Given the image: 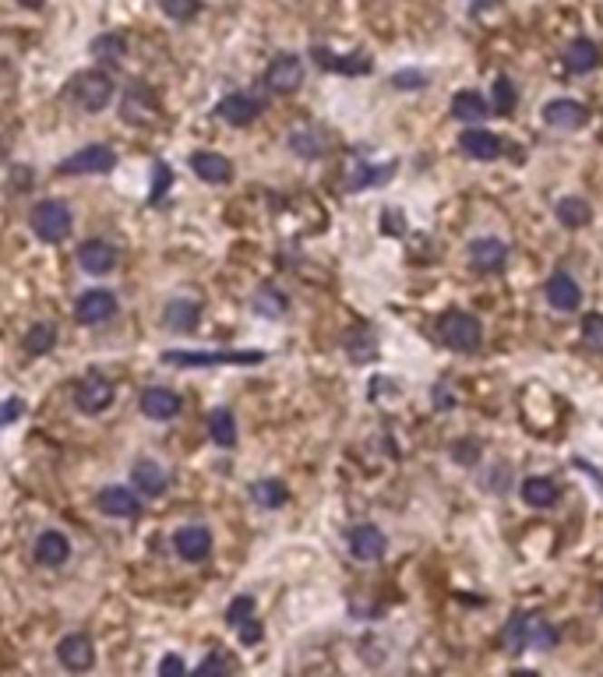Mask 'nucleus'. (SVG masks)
Segmentation results:
<instances>
[{
	"label": "nucleus",
	"instance_id": "nucleus-6",
	"mask_svg": "<svg viewBox=\"0 0 603 677\" xmlns=\"http://www.w3.org/2000/svg\"><path fill=\"white\" fill-rule=\"evenodd\" d=\"M113 96V82L102 74V71H85L74 78V102L85 110V113H99Z\"/></svg>",
	"mask_w": 603,
	"mask_h": 677
},
{
	"label": "nucleus",
	"instance_id": "nucleus-16",
	"mask_svg": "<svg viewBox=\"0 0 603 677\" xmlns=\"http://www.w3.org/2000/svg\"><path fill=\"white\" fill-rule=\"evenodd\" d=\"M78 265H82L89 276H106V272H113V265H117V247L106 244V240H85V244L78 247Z\"/></svg>",
	"mask_w": 603,
	"mask_h": 677
},
{
	"label": "nucleus",
	"instance_id": "nucleus-12",
	"mask_svg": "<svg viewBox=\"0 0 603 677\" xmlns=\"http://www.w3.org/2000/svg\"><path fill=\"white\" fill-rule=\"evenodd\" d=\"M173 547H177V554L184 561L198 565V561H205L212 554V529H205V526H184V529L173 533Z\"/></svg>",
	"mask_w": 603,
	"mask_h": 677
},
{
	"label": "nucleus",
	"instance_id": "nucleus-40",
	"mask_svg": "<svg viewBox=\"0 0 603 677\" xmlns=\"http://www.w3.org/2000/svg\"><path fill=\"white\" fill-rule=\"evenodd\" d=\"M251 614H254V596H237V600L226 607V624L237 628V624H244Z\"/></svg>",
	"mask_w": 603,
	"mask_h": 677
},
{
	"label": "nucleus",
	"instance_id": "nucleus-1",
	"mask_svg": "<svg viewBox=\"0 0 603 677\" xmlns=\"http://www.w3.org/2000/svg\"><path fill=\"white\" fill-rule=\"evenodd\" d=\"M501 645H505V653H526V649L543 653V649L558 645V632L540 614H511L505 632H501Z\"/></svg>",
	"mask_w": 603,
	"mask_h": 677
},
{
	"label": "nucleus",
	"instance_id": "nucleus-46",
	"mask_svg": "<svg viewBox=\"0 0 603 677\" xmlns=\"http://www.w3.org/2000/svg\"><path fill=\"white\" fill-rule=\"evenodd\" d=\"M476 459H480V451H476V441H459V445H455V462H466V466H473Z\"/></svg>",
	"mask_w": 603,
	"mask_h": 677
},
{
	"label": "nucleus",
	"instance_id": "nucleus-42",
	"mask_svg": "<svg viewBox=\"0 0 603 677\" xmlns=\"http://www.w3.org/2000/svg\"><path fill=\"white\" fill-rule=\"evenodd\" d=\"M173 184V173H170V166L166 162H159L156 166V184H152V201H162V191Z\"/></svg>",
	"mask_w": 603,
	"mask_h": 677
},
{
	"label": "nucleus",
	"instance_id": "nucleus-23",
	"mask_svg": "<svg viewBox=\"0 0 603 677\" xmlns=\"http://www.w3.org/2000/svg\"><path fill=\"white\" fill-rule=\"evenodd\" d=\"M565 67L571 74H589L600 67V46L593 39H575L565 46Z\"/></svg>",
	"mask_w": 603,
	"mask_h": 677
},
{
	"label": "nucleus",
	"instance_id": "nucleus-10",
	"mask_svg": "<svg viewBox=\"0 0 603 677\" xmlns=\"http://www.w3.org/2000/svg\"><path fill=\"white\" fill-rule=\"evenodd\" d=\"M346 540L353 557H360V561H378V557H384V550H388V537L381 533L378 526H371V522L353 526Z\"/></svg>",
	"mask_w": 603,
	"mask_h": 677
},
{
	"label": "nucleus",
	"instance_id": "nucleus-31",
	"mask_svg": "<svg viewBox=\"0 0 603 677\" xmlns=\"http://www.w3.org/2000/svg\"><path fill=\"white\" fill-rule=\"evenodd\" d=\"M209 434H212V441L219 445V449H233L237 445V420H233V413L229 410H212L209 413Z\"/></svg>",
	"mask_w": 603,
	"mask_h": 677
},
{
	"label": "nucleus",
	"instance_id": "nucleus-7",
	"mask_svg": "<svg viewBox=\"0 0 603 677\" xmlns=\"http://www.w3.org/2000/svg\"><path fill=\"white\" fill-rule=\"evenodd\" d=\"M265 85L272 92H297L304 85V61L293 53H279L272 64L265 67Z\"/></svg>",
	"mask_w": 603,
	"mask_h": 677
},
{
	"label": "nucleus",
	"instance_id": "nucleus-15",
	"mask_svg": "<svg viewBox=\"0 0 603 677\" xmlns=\"http://www.w3.org/2000/svg\"><path fill=\"white\" fill-rule=\"evenodd\" d=\"M543 293H547V300H550V307L554 311H579V304H582V290H579V283L571 279L569 272H554L550 279H547V286H543Z\"/></svg>",
	"mask_w": 603,
	"mask_h": 677
},
{
	"label": "nucleus",
	"instance_id": "nucleus-13",
	"mask_svg": "<svg viewBox=\"0 0 603 677\" xmlns=\"http://www.w3.org/2000/svg\"><path fill=\"white\" fill-rule=\"evenodd\" d=\"M216 113H219V121L233 124V128H248L261 113V99L248 96V92H229L226 99H219Z\"/></svg>",
	"mask_w": 603,
	"mask_h": 677
},
{
	"label": "nucleus",
	"instance_id": "nucleus-22",
	"mask_svg": "<svg viewBox=\"0 0 603 677\" xmlns=\"http://www.w3.org/2000/svg\"><path fill=\"white\" fill-rule=\"evenodd\" d=\"M190 169L205 180V184H229L233 180V162L219 156V152H194L190 156Z\"/></svg>",
	"mask_w": 603,
	"mask_h": 677
},
{
	"label": "nucleus",
	"instance_id": "nucleus-26",
	"mask_svg": "<svg viewBox=\"0 0 603 677\" xmlns=\"http://www.w3.org/2000/svg\"><path fill=\"white\" fill-rule=\"evenodd\" d=\"M452 117L462 124H480L483 117H491V106L480 92H455L452 96Z\"/></svg>",
	"mask_w": 603,
	"mask_h": 677
},
{
	"label": "nucleus",
	"instance_id": "nucleus-47",
	"mask_svg": "<svg viewBox=\"0 0 603 677\" xmlns=\"http://www.w3.org/2000/svg\"><path fill=\"white\" fill-rule=\"evenodd\" d=\"M188 667H184V660L180 656H162V663H159V674H184Z\"/></svg>",
	"mask_w": 603,
	"mask_h": 677
},
{
	"label": "nucleus",
	"instance_id": "nucleus-41",
	"mask_svg": "<svg viewBox=\"0 0 603 677\" xmlns=\"http://www.w3.org/2000/svg\"><path fill=\"white\" fill-rule=\"evenodd\" d=\"M226 671H233V663L226 656H219V653H212L209 660L198 663V674H226Z\"/></svg>",
	"mask_w": 603,
	"mask_h": 677
},
{
	"label": "nucleus",
	"instance_id": "nucleus-35",
	"mask_svg": "<svg viewBox=\"0 0 603 677\" xmlns=\"http://www.w3.org/2000/svg\"><path fill=\"white\" fill-rule=\"evenodd\" d=\"M515 99H519V92H515V85L508 82L505 74H501V78H494V85H491V113L508 117V113L515 110Z\"/></svg>",
	"mask_w": 603,
	"mask_h": 677
},
{
	"label": "nucleus",
	"instance_id": "nucleus-25",
	"mask_svg": "<svg viewBox=\"0 0 603 677\" xmlns=\"http://www.w3.org/2000/svg\"><path fill=\"white\" fill-rule=\"evenodd\" d=\"M462 152L470 156V160H480V162H487V160H498L501 156V138L498 134H491V131H466L462 138Z\"/></svg>",
	"mask_w": 603,
	"mask_h": 677
},
{
	"label": "nucleus",
	"instance_id": "nucleus-21",
	"mask_svg": "<svg viewBox=\"0 0 603 677\" xmlns=\"http://www.w3.org/2000/svg\"><path fill=\"white\" fill-rule=\"evenodd\" d=\"M159 113V102L149 89H131L121 102V117L127 124H152Z\"/></svg>",
	"mask_w": 603,
	"mask_h": 677
},
{
	"label": "nucleus",
	"instance_id": "nucleus-2",
	"mask_svg": "<svg viewBox=\"0 0 603 677\" xmlns=\"http://www.w3.org/2000/svg\"><path fill=\"white\" fill-rule=\"evenodd\" d=\"M438 339L455 353H473V350H480V339H483L480 318L466 314V311H444L438 318Z\"/></svg>",
	"mask_w": 603,
	"mask_h": 677
},
{
	"label": "nucleus",
	"instance_id": "nucleus-33",
	"mask_svg": "<svg viewBox=\"0 0 603 677\" xmlns=\"http://www.w3.org/2000/svg\"><path fill=\"white\" fill-rule=\"evenodd\" d=\"M53 346H57V324H50V322L32 324L29 335H25V353H29V356H46Z\"/></svg>",
	"mask_w": 603,
	"mask_h": 677
},
{
	"label": "nucleus",
	"instance_id": "nucleus-39",
	"mask_svg": "<svg viewBox=\"0 0 603 677\" xmlns=\"http://www.w3.org/2000/svg\"><path fill=\"white\" fill-rule=\"evenodd\" d=\"M198 0H162V11H166V18H173V22H190L194 15H198Z\"/></svg>",
	"mask_w": 603,
	"mask_h": 677
},
{
	"label": "nucleus",
	"instance_id": "nucleus-9",
	"mask_svg": "<svg viewBox=\"0 0 603 677\" xmlns=\"http://www.w3.org/2000/svg\"><path fill=\"white\" fill-rule=\"evenodd\" d=\"M586 121H589V110H586L582 102H575V99H550V102L543 106V124H547V128L579 131V128H586Z\"/></svg>",
	"mask_w": 603,
	"mask_h": 677
},
{
	"label": "nucleus",
	"instance_id": "nucleus-8",
	"mask_svg": "<svg viewBox=\"0 0 603 677\" xmlns=\"http://www.w3.org/2000/svg\"><path fill=\"white\" fill-rule=\"evenodd\" d=\"M57 660H61L67 671L82 674V671H92L95 663V645L85 632H74V635H63L61 645H57Z\"/></svg>",
	"mask_w": 603,
	"mask_h": 677
},
{
	"label": "nucleus",
	"instance_id": "nucleus-29",
	"mask_svg": "<svg viewBox=\"0 0 603 677\" xmlns=\"http://www.w3.org/2000/svg\"><path fill=\"white\" fill-rule=\"evenodd\" d=\"M554 216H558V223H561V226H569V229H579V226H586L589 219H593V208H589V201H586V198H579V194H569V198H561V201H558Z\"/></svg>",
	"mask_w": 603,
	"mask_h": 677
},
{
	"label": "nucleus",
	"instance_id": "nucleus-36",
	"mask_svg": "<svg viewBox=\"0 0 603 677\" xmlns=\"http://www.w3.org/2000/svg\"><path fill=\"white\" fill-rule=\"evenodd\" d=\"M254 311L265 314V318H279L286 311V296L279 290H272V286H265V290L254 293Z\"/></svg>",
	"mask_w": 603,
	"mask_h": 677
},
{
	"label": "nucleus",
	"instance_id": "nucleus-19",
	"mask_svg": "<svg viewBox=\"0 0 603 677\" xmlns=\"http://www.w3.org/2000/svg\"><path fill=\"white\" fill-rule=\"evenodd\" d=\"M95 505H99V512L110 518H131L138 516V498L127 490V487H102L99 490V498H95Z\"/></svg>",
	"mask_w": 603,
	"mask_h": 677
},
{
	"label": "nucleus",
	"instance_id": "nucleus-43",
	"mask_svg": "<svg viewBox=\"0 0 603 677\" xmlns=\"http://www.w3.org/2000/svg\"><path fill=\"white\" fill-rule=\"evenodd\" d=\"M392 85H399V89H423L427 78H423L420 71H399V74L392 78Z\"/></svg>",
	"mask_w": 603,
	"mask_h": 677
},
{
	"label": "nucleus",
	"instance_id": "nucleus-5",
	"mask_svg": "<svg viewBox=\"0 0 603 677\" xmlns=\"http://www.w3.org/2000/svg\"><path fill=\"white\" fill-rule=\"evenodd\" d=\"M113 166H117V152L110 145H85V149L71 152L61 162V173H67V177H78V173H110Z\"/></svg>",
	"mask_w": 603,
	"mask_h": 677
},
{
	"label": "nucleus",
	"instance_id": "nucleus-32",
	"mask_svg": "<svg viewBox=\"0 0 603 677\" xmlns=\"http://www.w3.org/2000/svg\"><path fill=\"white\" fill-rule=\"evenodd\" d=\"M92 57L102 61V64H117L127 57V43L121 33H102L92 39Z\"/></svg>",
	"mask_w": 603,
	"mask_h": 677
},
{
	"label": "nucleus",
	"instance_id": "nucleus-44",
	"mask_svg": "<svg viewBox=\"0 0 603 677\" xmlns=\"http://www.w3.org/2000/svg\"><path fill=\"white\" fill-rule=\"evenodd\" d=\"M237 632H240V643L244 645H254V643H261V624L254 621V614L244 621V624H237Z\"/></svg>",
	"mask_w": 603,
	"mask_h": 677
},
{
	"label": "nucleus",
	"instance_id": "nucleus-34",
	"mask_svg": "<svg viewBox=\"0 0 603 677\" xmlns=\"http://www.w3.org/2000/svg\"><path fill=\"white\" fill-rule=\"evenodd\" d=\"M251 498L254 505H261V508H283L286 498H289V490L283 487V480H258V484L251 487Z\"/></svg>",
	"mask_w": 603,
	"mask_h": 677
},
{
	"label": "nucleus",
	"instance_id": "nucleus-17",
	"mask_svg": "<svg viewBox=\"0 0 603 677\" xmlns=\"http://www.w3.org/2000/svg\"><path fill=\"white\" fill-rule=\"evenodd\" d=\"M166 363L177 367H212V363H254L261 360V353H188V350H170L162 353Z\"/></svg>",
	"mask_w": 603,
	"mask_h": 677
},
{
	"label": "nucleus",
	"instance_id": "nucleus-20",
	"mask_svg": "<svg viewBox=\"0 0 603 677\" xmlns=\"http://www.w3.org/2000/svg\"><path fill=\"white\" fill-rule=\"evenodd\" d=\"M35 561L39 565H46V568H61L63 561L71 557V540L63 537L61 529H46V533H39V540H35Z\"/></svg>",
	"mask_w": 603,
	"mask_h": 677
},
{
	"label": "nucleus",
	"instance_id": "nucleus-28",
	"mask_svg": "<svg viewBox=\"0 0 603 677\" xmlns=\"http://www.w3.org/2000/svg\"><path fill=\"white\" fill-rule=\"evenodd\" d=\"M315 61L325 71H339V74H367L371 71V57L364 53H346V57H336L328 50H315Z\"/></svg>",
	"mask_w": 603,
	"mask_h": 677
},
{
	"label": "nucleus",
	"instance_id": "nucleus-4",
	"mask_svg": "<svg viewBox=\"0 0 603 677\" xmlns=\"http://www.w3.org/2000/svg\"><path fill=\"white\" fill-rule=\"evenodd\" d=\"M110 402H113V382L102 378L99 371H89V374L74 385V406H78L82 413H89V417L110 410Z\"/></svg>",
	"mask_w": 603,
	"mask_h": 677
},
{
	"label": "nucleus",
	"instance_id": "nucleus-37",
	"mask_svg": "<svg viewBox=\"0 0 603 677\" xmlns=\"http://www.w3.org/2000/svg\"><path fill=\"white\" fill-rule=\"evenodd\" d=\"M289 149H293L297 156H304V160H317L325 145H321V138L311 134V131H293V134H289Z\"/></svg>",
	"mask_w": 603,
	"mask_h": 677
},
{
	"label": "nucleus",
	"instance_id": "nucleus-38",
	"mask_svg": "<svg viewBox=\"0 0 603 677\" xmlns=\"http://www.w3.org/2000/svg\"><path fill=\"white\" fill-rule=\"evenodd\" d=\"M582 343L593 353H603V314H586L582 318Z\"/></svg>",
	"mask_w": 603,
	"mask_h": 677
},
{
	"label": "nucleus",
	"instance_id": "nucleus-48",
	"mask_svg": "<svg viewBox=\"0 0 603 677\" xmlns=\"http://www.w3.org/2000/svg\"><path fill=\"white\" fill-rule=\"evenodd\" d=\"M18 4H22V7H39L43 0H18Z\"/></svg>",
	"mask_w": 603,
	"mask_h": 677
},
{
	"label": "nucleus",
	"instance_id": "nucleus-18",
	"mask_svg": "<svg viewBox=\"0 0 603 677\" xmlns=\"http://www.w3.org/2000/svg\"><path fill=\"white\" fill-rule=\"evenodd\" d=\"M138 406L149 420H170L180 413V395L173 388H145Z\"/></svg>",
	"mask_w": 603,
	"mask_h": 677
},
{
	"label": "nucleus",
	"instance_id": "nucleus-11",
	"mask_svg": "<svg viewBox=\"0 0 603 677\" xmlns=\"http://www.w3.org/2000/svg\"><path fill=\"white\" fill-rule=\"evenodd\" d=\"M113 311H117V296L106 290H89L78 296V304H74V318L82 324H102L113 318Z\"/></svg>",
	"mask_w": 603,
	"mask_h": 677
},
{
	"label": "nucleus",
	"instance_id": "nucleus-24",
	"mask_svg": "<svg viewBox=\"0 0 603 677\" xmlns=\"http://www.w3.org/2000/svg\"><path fill=\"white\" fill-rule=\"evenodd\" d=\"M131 480H134V487L141 490V498H159V494L166 490V484H170L166 469H162L159 462H152V459H141V462H134V473H131Z\"/></svg>",
	"mask_w": 603,
	"mask_h": 677
},
{
	"label": "nucleus",
	"instance_id": "nucleus-14",
	"mask_svg": "<svg viewBox=\"0 0 603 677\" xmlns=\"http://www.w3.org/2000/svg\"><path fill=\"white\" fill-rule=\"evenodd\" d=\"M508 261V244L505 240H494V237H476L470 244V265L476 272H498L505 268Z\"/></svg>",
	"mask_w": 603,
	"mask_h": 677
},
{
	"label": "nucleus",
	"instance_id": "nucleus-30",
	"mask_svg": "<svg viewBox=\"0 0 603 677\" xmlns=\"http://www.w3.org/2000/svg\"><path fill=\"white\" fill-rule=\"evenodd\" d=\"M522 501H526L530 508H550V505L558 501V484H554L550 477H530V480L522 484Z\"/></svg>",
	"mask_w": 603,
	"mask_h": 677
},
{
	"label": "nucleus",
	"instance_id": "nucleus-45",
	"mask_svg": "<svg viewBox=\"0 0 603 677\" xmlns=\"http://www.w3.org/2000/svg\"><path fill=\"white\" fill-rule=\"evenodd\" d=\"M22 413H25V402H22V399H7V402L0 406V427L11 423V420H18Z\"/></svg>",
	"mask_w": 603,
	"mask_h": 677
},
{
	"label": "nucleus",
	"instance_id": "nucleus-3",
	"mask_svg": "<svg viewBox=\"0 0 603 677\" xmlns=\"http://www.w3.org/2000/svg\"><path fill=\"white\" fill-rule=\"evenodd\" d=\"M71 226H74V219H71V208L63 201H39L32 208V233L43 244H63Z\"/></svg>",
	"mask_w": 603,
	"mask_h": 677
},
{
	"label": "nucleus",
	"instance_id": "nucleus-27",
	"mask_svg": "<svg viewBox=\"0 0 603 677\" xmlns=\"http://www.w3.org/2000/svg\"><path fill=\"white\" fill-rule=\"evenodd\" d=\"M198 322H201V307H198L194 300H170V304H166L162 324H166L170 332H190Z\"/></svg>",
	"mask_w": 603,
	"mask_h": 677
}]
</instances>
